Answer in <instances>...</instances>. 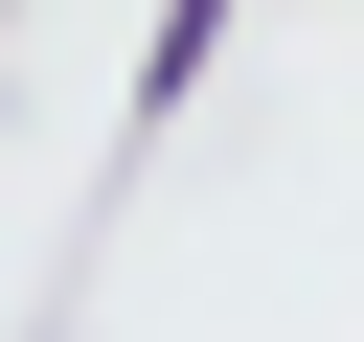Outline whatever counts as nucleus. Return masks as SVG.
Returning a JSON list of instances; mask_svg holds the SVG:
<instances>
[{
	"mask_svg": "<svg viewBox=\"0 0 364 342\" xmlns=\"http://www.w3.org/2000/svg\"><path fill=\"white\" fill-rule=\"evenodd\" d=\"M228 23H250V0H159V46H136V137H159V114L228 68Z\"/></svg>",
	"mask_w": 364,
	"mask_h": 342,
	"instance_id": "obj_1",
	"label": "nucleus"
}]
</instances>
